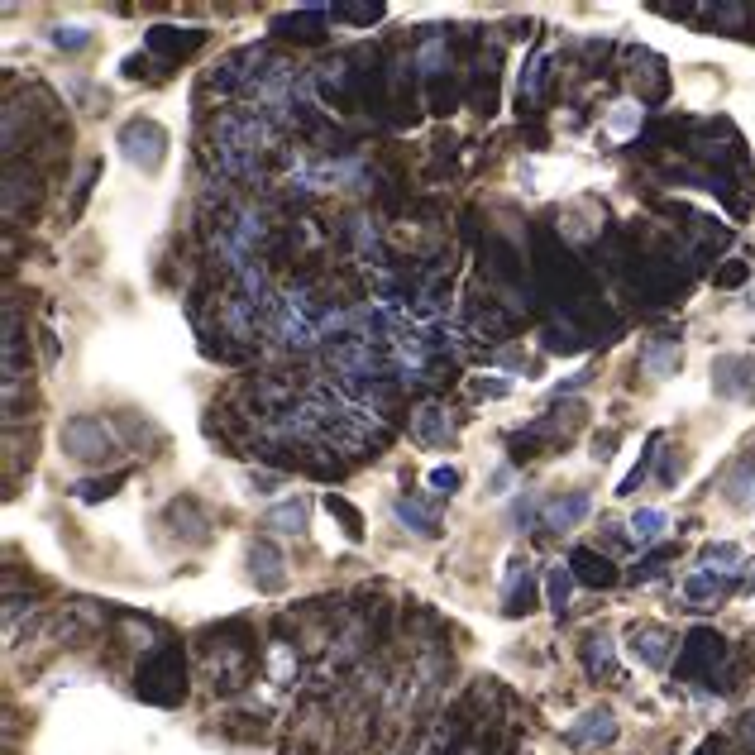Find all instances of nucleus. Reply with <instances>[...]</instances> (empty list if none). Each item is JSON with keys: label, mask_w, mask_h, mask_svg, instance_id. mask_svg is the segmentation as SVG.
<instances>
[{"label": "nucleus", "mask_w": 755, "mask_h": 755, "mask_svg": "<svg viewBox=\"0 0 755 755\" xmlns=\"http://www.w3.org/2000/svg\"><path fill=\"white\" fill-rule=\"evenodd\" d=\"M201 29H182L177 34L173 24H158V29H149V53H163V58H187L192 48H201Z\"/></svg>", "instance_id": "obj_12"}, {"label": "nucleus", "mask_w": 755, "mask_h": 755, "mask_svg": "<svg viewBox=\"0 0 755 755\" xmlns=\"http://www.w3.org/2000/svg\"><path fill=\"white\" fill-rule=\"evenodd\" d=\"M478 392H483V397H502V392H507V383H497V378H488V383H478Z\"/></svg>", "instance_id": "obj_31"}, {"label": "nucleus", "mask_w": 755, "mask_h": 755, "mask_svg": "<svg viewBox=\"0 0 755 755\" xmlns=\"http://www.w3.org/2000/svg\"><path fill=\"white\" fill-rule=\"evenodd\" d=\"M120 144H125V158H130V163H139L144 173H153V168L163 163V153H168V134L158 130L153 120H134V125H125Z\"/></svg>", "instance_id": "obj_4"}, {"label": "nucleus", "mask_w": 755, "mask_h": 755, "mask_svg": "<svg viewBox=\"0 0 755 755\" xmlns=\"http://www.w3.org/2000/svg\"><path fill=\"white\" fill-rule=\"evenodd\" d=\"M741 741L755 751V717H751V722H741Z\"/></svg>", "instance_id": "obj_33"}, {"label": "nucleus", "mask_w": 755, "mask_h": 755, "mask_svg": "<svg viewBox=\"0 0 755 755\" xmlns=\"http://www.w3.org/2000/svg\"><path fill=\"white\" fill-rule=\"evenodd\" d=\"M325 507H330V512H335V517L345 521V531H349V536H359V531H364V526H359V512H354V507H349L345 497H325Z\"/></svg>", "instance_id": "obj_25"}, {"label": "nucleus", "mask_w": 755, "mask_h": 755, "mask_svg": "<svg viewBox=\"0 0 755 755\" xmlns=\"http://www.w3.org/2000/svg\"><path fill=\"white\" fill-rule=\"evenodd\" d=\"M569 569H574V579L583 583V588H612L617 583V569L607 564V555H598V550H574L569 555Z\"/></svg>", "instance_id": "obj_11"}, {"label": "nucleus", "mask_w": 755, "mask_h": 755, "mask_svg": "<svg viewBox=\"0 0 755 755\" xmlns=\"http://www.w3.org/2000/svg\"><path fill=\"white\" fill-rule=\"evenodd\" d=\"M703 569H717V574H736L741 569V545L722 540V545H708L703 550Z\"/></svg>", "instance_id": "obj_21"}, {"label": "nucleus", "mask_w": 755, "mask_h": 755, "mask_svg": "<svg viewBox=\"0 0 755 755\" xmlns=\"http://www.w3.org/2000/svg\"><path fill=\"white\" fill-rule=\"evenodd\" d=\"M722 655H727V646H722L717 631H693L689 641H684V650H679V660H674V674L679 679H712V665Z\"/></svg>", "instance_id": "obj_3"}, {"label": "nucleus", "mask_w": 755, "mask_h": 755, "mask_svg": "<svg viewBox=\"0 0 755 755\" xmlns=\"http://www.w3.org/2000/svg\"><path fill=\"white\" fill-rule=\"evenodd\" d=\"M335 15H340V20L368 24V20H378V15H383V5H335V10H330V20H335Z\"/></svg>", "instance_id": "obj_24"}, {"label": "nucleus", "mask_w": 755, "mask_h": 755, "mask_svg": "<svg viewBox=\"0 0 755 755\" xmlns=\"http://www.w3.org/2000/svg\"><path fill=\"white\" fill-rule=\"evenodd\" d=\"M641 125V106H626V110H617V120H612V130L617 134H631Z\"/></svg>", "instance_id": "obj_29"}, {"label": "nucleus", "mask_w": 755, "mask_h": 755, "mask_svg": "<svg viewBox=\"0 0 755 755\" xmlns=\"http://www.w3.org/2000/svg\"><path fill=\"white\" fill-rule=\"evenodd\" d=\"M459 488V469H431V493L435 497H450Z\"/></svg>", "instance_id": "obj_26"}, {"label": "nucleus", "mask_w": 755, "mask_h": 755, "mask_svg": "<svg viewBox=\"0 0 755 755\" xmlns=\"http://www.w3.org/2000/svg\"><path fill=\"white\" fill-rule=\"evenodd\" d=\"M732 583H736V574L698 569V574H689V579H684V598H689L693 607H712V603H722V598L732 593Z\"/></svg>", "instance_id": "obj_8"}, {"label": "nucleus", "mask_w": 755, "mask_h": 755, "mask_svg": "<svg viewBox=\"0 0 755 755\" xmlns=\"http://www.w3.org/2000/svg\"><path fill=\"white\" fill-rule=\"evenodd\" d=\"M674 364H679V345H674V340H655V345H646V354H641V368H646L650 378L674 373Z\"/></svg>", "instance_id": "obj_20"}, {"label": "nucleus", "mask_w": 755, "mask_h": 755, "mask_svg": "<svg viewBox=\"0 0 755 755\" xmlns=\"http://www.w3.org/2000/svg\"><path fill=\"white\" fill-rule=\"evenodd\" d=\"M665 555H669V550H650L646 560L631 569V579H655V574H660V564H665Z\"/></svg>", "instance_id": "obj_27"}, {"label": "nucleus", "mask_w": 755, "mask_h": 755, "mask_svg": "<svg viewBox=\"0 0 755 755\" xmlns=\"http://www.w3.org/2000/svg\"><path fill=\"white\" fill-rule=\"evenodd\" d=\"M741 278H746V263H732V268H727L717 282H741Z\"/></svg>", "instance_id": "obj_32"}, {"label": "nucleus", "mask_w": 755, "mask_h": 755, "mask_svg": "<svg viewBox=\"0 0 755 755\" xmlns=\"http://www.w3.org/2000/svg\"><path fill=\"white\" fill-rule=\"evenodd\" d=\"M134 689H139V698H149V703H158V708H173V703H182V693H187V684H182V650L177 646H158L139 665V679H134Z\"/></svg>", "instance_id": "obj_1"}, {"label": "nucleus", "mask_w": 755, "mask_h": 755, "mask_svg": "<svg viewBox=\"0 0 755 755\" xmlns=\"http://www.w3.org/2000/svg\"><path fill=\"white\" fill-rule=\"evenodd\" d=\"M531 517H536V497H526V507H517V531H526V526H531Z\"/></svg>", "instance_id": "obj_30"}, {"label": "nucleus", "mask_w": 755, "mask_h": 755, "mask_svg": "<svg viewBox=\"0 0 755 755\" xmlns=\"http://www.w3.org/2000/svg\"><path fill=\"white\" fill-rule=\"evenodd\" d=\"M531 607H536V579H531L526 560H512L507 588H502V612H507V617H526Z\"/></svg>", "instance_id": "obj_7"}, {"label": "nucleus", "mask_w": 755, "mask_h": 755, "mask_svg": "<svg viewBox=\"0 0 755 755\" xmlns=\"http://www.w3.org/2000/svg\"><path fill=\"white\" fill-rule=\"evenodd\" d=\"M636 655L646 660V665L655 669H665L669 660H674V641H669V631H660V626H646V631H636Z\"/></svg>", "instance_id": "obj_14"}, {"label": "nucleus", "mask_w": 755, "mask_h": 755, "mask_svg": "<svg viewBox=\"0 0 755 755\" xmlns=\"http://www.w3.org/2000/svg\"><path fill=\"white\" fill-rule=\"evenodd\" d=\"M588 493H569V497H555V502H545L540 507V526H550V531H574L583 517H588Z\"/></svg>", "instance_id": "obj_10"}, {"label": "nucleus", "mask_w": 755, "mask_h": 755, "mask_svg": "<svg viewBox=\"0 0 755 755\" xmlns=\"http://www.w3.org/2000/svg\"><path fill=\"white\" fill-rule=\"evenodd\" d=\"M63 450L82 464H101L115 454V440H110V426L101 416H72L63 426Z\"/></svg>", "instance_id": "obj_2"}, {"label": "nucleus", "mask_w": 755, "mask_h": 755, "mask_svg": "<svg viewBox=\"0 0 755 755\" xmlns=\"http://www.w3.org/2000/svg\"><path fill=\"white\" fill-rule=\"evenodd\" d=\"M115 483H120V478H106V483H82V488H77V497H82V502H96V497H110V493H115Z\"/></svg>", "instance_id": "obj_28"}, {"label": "nucleus", "mask_w": 755, "mask_h": 755, "mask_svg": "<svg viewBox=\"0 0 755 755\" xmlns=\"http://www.w3.org/2000/svg\"><path fill=\"white\" fill-rule=\"evenodd\" d=\"M263 521H268L278 536H306V502H282V507H273Z\"/></svg>", "instance_id": "obj_18"}, {"label": "nucleus", "mask_w": 755, "mask_h": 755, "mask_svg": "<svg viewBox=\"0 0 755 755\" xmlns=\"http://www.w3.org/2000/svg\"><path fill=\"white\" fill-rule=\"evenodd\" d=\"M626 526H631V540H636V545H650V540H660V536H665L669 517H665V512H660V507H641L636 517L626 521Z\"/></svg>", "instance_id": "obj_19"}, {"label": "nucleus", "mask_w": 755, "mask_h": 755, "mask_svg": "<svg viewBox=\"0 0 755 755\" xmlns=\"http://www.w3.org/2000/svg\"><path fill=\"white\" fill-rule=\"evenodd\" d=\"M287 674H297V655L278 641V646H273V679H278V684H292Z\"/></svg>", "instance_id": "obj_23"}, {"label": "nucleus", "mask_w": 755, "mask_h": 755, "mask_svg": "<svg viewBox=\"0 0 755 755\" xmlns=\"http://www.w3.org/2000/svg\"><path fill=\"white\" fill-rule=\"evenodd\" d=\"M53 44L67 48V53H77V48L91 44V34L82 29V24H58V29H53Z\"/></svg>", "instance_id": "obj_22"}, {"label": "nucleus", "mask_w": 755, "mask_h": 755, "mask_svg": "<svg viewBox=\"0 0 755 755\" xmlns=\"http://www.w3.org/2000/svg\"><path fill=\"white\" fill-rule=\"evenodd\" d=\"M392 512H397V521L411 526L416 536H435V512L431 507H421L416 497H397V502H392Z\"/></svg>", "instance_id": "obj_16"}, {"label": "nucleus", "mask_w": 755, "mask_h": 755, "mask_svg": "<svg viewBox=\"0 0 755 755\" xmlns=\"http://www.w3.org/2000/svg\"><path fill=\"white\" fill-rule=\"evenodd\" d=\"M574 569L569 564H555L550 574H545V598H550V607L555 612H569V598H574Z\"/></svg>", "instance_id": "obj_17"}, {"label": "nucleus", "mask_w": 755, "mask_h": 755, "mask_svg": "<svg viewBox=\"0 0 755 755\" xmlns=\"http://www.w3.org/2000/svg\"><path fill=\"white\" fill-rule=\"evenodd\" d=\"M583 660H588V669H593L598 679H617V655H612V636H607V631L588 636V646H583Z\"/></svg>", "instance_id": "obj_15"}, {"label": "nucleus", "mask_w": 755, "mask_h": 755, "mask_svg": "<svg viewBox=\"0 0 755 755\" xmlns=\"http://www.w3.org/2000/svg\"><path fill=\"white\" fill-rule=\"evenodd\" d=\"M249 574H254V583H259L263 593H278L282 583H287L282 550L273 545V540H254V545H249Z\"/></svg>", "instance_id": "obj_6"}, {"label": "nucleus", "mask_w": 755, "mask_h": 755, "mask_svg": "<svg viewBox=\"0 0 755 755\" xmlns=\"http://www.w3.org/2000/svg\"><path fill=\"white\" fill-rule=\"evenodd\" d=\"M411 435H416L421 445H445V440L454 435V426L440 407H421L416 416H411Z\"/></svg>", "instance_id": "obj_13"}, {"label": "nucleus", "mask_w": 755, "mask_h": 755, "mask_svg": "<svg viewBox=\"0 0 755 755\" xmlns=\"http://www.w3.org/2000/svg\"><path fill=\"white\" fill-rule=\"evenodd\" d=\"M712 388L722 397H755V359L751 354H727L712 364Z\"/></svg>", "instance_id": "obj_5"}, {"label": "nucleus", "mask_w": 755, "mask_h": 755, "mask_svg": "<svg viewBox=\"0 0 755 755\" xmlns=\"http://www.w3.org/2000/svg\"><path fill=\"white\" fill-rule=\"evenodd\" d=\"M612 736H617V717L607 708H588L579 722L569 727V746H607Z\"/></svg>", "instance_id": "obj_9"}]
</instances>
